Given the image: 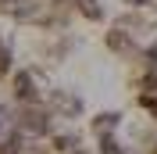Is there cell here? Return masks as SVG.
<instances>
[{
	"label": "cell",
	"mask_w": 157,
	"mask_h": 154,
	"mask_svg": "<svg viewBox=\"0 0 157 154\" xmlns=\"http://www.w3.org/2000/svg\"><path fill=\"white\" fill-rule=\"evenodd\" d=\"M118 122H121V115H118V111H100L97 122H93V129H97L100 136H107V129H114Z\"/></svg>",
	"instance_id": "cell-3"
},
{
	"label": "cell",
	"mask_w": 157,
	"mask_h": 154,
	"mask_svg": "<svg viewBox=\"0 0 157 154\" xmlns=\"http://www.w3.org/2000/svg\"><path fill=\"white\" fill-rule=\"evenodd\" d=\"M71 154H82V151H71Z\"/></svg>",
	"instance_id": "cell-6"
},
{
	"label": "cell",
	"mask_w": 157,
	"mask_h": 154,
	"mask_svg": "<svg viewBox=\"0 0 157 154\" xmlns=\"http://www.w3.org/2000/svg\"><path fill=\"white\" fill-rule=\"evenodd\" d=\"M100 154H125V151H121V144H118V140L100 136Z\"/></svg>",
	"instance_id": "cell-4"
},
{
	"label": "cell",
	"mask_w": 157,
	"mask_h": 154,
	"mask_svg": "<svg viewBox=\"0 0 157 154\" xmlns=\"http://www.w3.org/2000/svg\"><path fill=\"white\" fill-rule=\"evenodd\" d=\"M7 72H11V50H7V47H0V79L7 75Z\"/></svg>",
	"instance_id": "cell-5"
},
{
	"label": "cell",
	"mask_w": 157,
	"mask_h": 154,
	"mask_svg": "<svg viewBox=\"0 0 157 154\" xmlns=\"http://www.w3.org/2000/svg\"><path fill=\"white\" fill-rule=\"evenodd\" d=\"M50 104H54V115H61V118H75L82 111V100L75 93H68V90H54Z\"/></svg>",
	"instance_id": "cell-1"
},
{
	"label": "cell",
	"mask_w": 157,
	"mask_h": 154,
	"mask_svg": "<svg viewBox=\"0 0 157 154\" xmlns=\"http://www.w3.org/2000/svg\"><path fill=\"white\" fill-rule=\"evenodd\" d=\"M14 97L25 104H36V75L32 72H18L14 75Z\"/></svg>",
	"instance_id": "cell-2"
}]
</instances>
